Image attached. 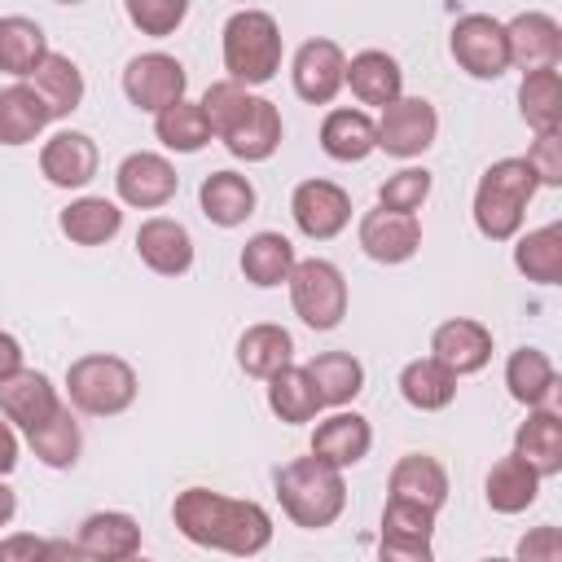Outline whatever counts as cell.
Wrapping results in <instances>:
<instances>
[{
    "mask_svg": "<svg viewBox=\"0 0 562 562\" xmlns=\"http://www.w3.org/2000/svg\"><path fill=\"white\" fill-rule=\"evenodd\" d=\"M171 522L184 540L233 558H255L272 540V518L255 501H237L211 487H184L171 505Z\"/></svg>",
    "mask_w": 562,
    "mask_h": 562,
    "instance_id": "6da1fadb",
    "label": "cell"
},
{
    "mask_svg": "<svg viewBox=\"0 0 562 562\" xmlns=\"http://www.w3.org/2000/svg\"><path fill=\"white\" fill-rule=\"evenodd\" d=\"M198 105H202V114L211 123V136H220L233 158L263 162V158L277 154V145H281V114H277V105L268 97H255L241 83L220 79V83L206 88V97Z\"/></svg>",
    "mask_w": 562,
    "mask_h": 562,
    "instance_id": "7a4b0ae2",
    "label": "cell"
},
{
    "mask_svg": "<svg viewBox=\"0 0 562 562\" xmlns=\"http://www.w3.org/2000/svg\"><path fill=\"white\" fill-rule=\"evenodd\" d=\"M277 496H281V509L290 514V522L316 531V527H329L342 514L347 483H342V470H334L329 461L294 457L290 465L277 470Z\"/></svg>",
    "mask_w": 562,
    "mask_h": 562,
    "instance_id": "3957f363",
    "label": "cell"
},
{
    "mask_svg": "<svg viewBox=\"0 0 562 562\" xmlns=\"http://www.w3.org/2000/svg\"><path fill=\"white\" fill-rule=\"evenodd\" d=\"M536 176L527 167V158H501L483 171L479 189H474V228L487 241H509L522 228V211L536 198Z\"/></svg>",
    "mask_w": 562,
    "mask_h": 562,
    "instance_id": "277c9868",
    "label": "cell"
},
{
    "mask_svg": "<svg viewBox=\"0 0 562 562\" xmlns=\"http://www.w3.org/2000/svg\"><path fill=\"white\" fill-rule=\"evenodd\" d=\"M224 70L233 83L255 88L281 70V31L263 9H237L224 22Z\"/></svg>",
    "mask_w": 562,
    "mask_h": 562,
    "instance_id": "5b68a950",
    "label": "cell"
},
{
    "mask_svg": "<svg viewBox=\"0 0 562 562\" xmlns=\"http://www.w3.org/2000/svg\"><path fill=\"white\" fill-rule=\"evenodd\" d=\"M66 391L79 413L114 417L136 400V369L119 356H79L66 369Z\"/></svg>",
    "mask_w": 562,
    "mask_h": 562,
    "instance_id": "8992f818",
    "label": "cell"
},
{
    "mask_svg": "<svg viewBox=\"0 0 562 562\" xmlns=\"http://www.w3.org/2000/svg\"><path fill=\"white\" fill-rule=\"evenodd\" d=\"M290 303L303 325L334 329L347 316V281L329 259H299L290 272Z\"/></svg>",
    "mask_w": 562,
    "mask_h": 562,
    "instance_id": "52a82bcc",
    "label": "cell"
},
{
    "mask_svg": "<svg viewBox=\"0 0 562 562\" xmlns=\"http://www.w3.org/2000/svg\"><path fill=\"white\" fill-rule=\"evenodd\" d=\"M457 66L474 79H501L509 70V48H505V22H496L492 13H465L452 26L448 40Z\"/></svg>",
    "mask_w": 562,
    "mask_h": 562,
    "instance_id": "ba28073f",
    "label": "cell"
},
{
    "mask_svg": "<svg viewBox=\"0 0 562 562\" xmlns=\"http://www.w3.org/2000/svg\"><path fill=\"white\" fill-rule=\"evenodd\" d=\"M373 127H378V149H386L395 158H417L435 145L439 114L426 97H400L382 110V119Z\"/></svg>",
    "mask_w": 562,
    "mask_h": 562,
    "instance_id": "9c48e42d",
    "label": "cell"
},
{
    "mask_svg": "<svg viewBox=\"0 0 562 562\" xmlns=\"http://www.w3.org/2000/svg\"><path fill=\"white\" fill-rule=\"evenodd\" d=\"M184 83H189L184 66H180L176 57H167V53H140V57H132L127 70H123V92H127V101H132L136 110H149V114H158V110L184 101Z\"/></svg>",
    "mask_w": 562,
    "mask_h": 562,
    "instance_id": "30bf717a",
    "label": "cell"
},
{
    "mask_svg": "<svg viewBox=\"0 0 562 562\" xmlns=\"http://www.w3.org/2000/svg\"><path fill=\"white\" fill-rule=\"evenodd\" d=\"M290 215H294V224H299L303 237L329 241V237H338V233L347 228V220H351V198H347V189L334 184V180H303V184L294 189V198H290Z\"/></svg>",
    "mask_w": 562,
    "mask_h": 562,
    "instance_id": "8fae6325",
    "label": "cell"
},
{
    "mask_svg": "<svg viewBox=\"0 0 562 562\" xmlns=\"http://www.w3.org/2000/svg\"><path fill=\"white\" fill-rule=\"evenodd\" d=\"M176 184H180L176 167H171L162 154H149V149L127 154V158L119 162V171H114L119 198H123L127 206H140V211L167 206V202L176 198Z\"/></svg>",
    "mask_w": 562,
    "mask_h": 562,
    "instance_id": "7c38bea8",
    "label": "cell"
},
{
    "mask_svg": "<svg viewBox=\"0 0 562 562\" xmlns=\"http://www.w3.org/2000/svg\"><path fill=\"white\" fill-rule=\"evenodd\" d=\"M505 48H509V66H518L522 75L549 70L562 57V26L536 9L518 13L514 22H505Z\"/></svg>",
    "mask_w": 562,
    "mask_h": 562,
    "instance_id": "4fadbf2b",
    "label": "cell"
},
{
    "mask_svg": "<svg viewBox=\"0 0 562 562\" xmlns=\"http://www.w3.org/2000/svg\"><path fill=\"white\" fill-rule=\"evenodd\" d=\"M430 360H439L448 373H479L492 360V329L470 321V316H452L430 334Z\"/></svg>",
    "mask_w": 562,
    "mask_h": 562,
    "instance_id": "5bb4252c",
    "label": "cell"
},
{
    "mask_svg": "<svg viewBox=\"0 0 562 562\" xmlns=\"http://www.w3.org/2000/svg\"><path fill=\"white\" fill-rule=\"evenodd\" d=\"M342 75H347V57L334 40H307L294 53V92L312 105H329L342 88Z\"/></svg>",
    "mask_w": 562,
    "mask_h": 562,
    "instance_id": "9a60e30c",
    "label": "cell"
},
{
    "mask_svg": "<svg viewBox=\"0 0 562 562\" xmlns=\"http://www.w3.org/2000/svg\"><path fill=\"white\" fill-rule=\"evenodd\" d=\"M417 246H422L417 215H395V211H382V206L364 211V220H360V250L369 259H378V263H404V259L417 255Z\"/></svg>",
    "mask_w": 562,
    "mask_h": 562,
    "instance_id": "2e32d148",
    "label": "cell"
},
{
    "mask_svg": "<svg viewBox=\"0 0 562 562\" xmlns=\"http://www.w3.org/2000/svg\"><path fill=\"white\" fill-rule=\"evenodd\" d=\"M136 255L145 268H154L158 277H184L193 268V237L180 220L154 215L140 224L136 233Z\"/></svg>",
    "mask_w": 562,
    "mask_h": 562,
    "instance_id": "e0dca14e",
    "label": "cell"
},
{
    "mask_svg": "<svg viewBox=\"0 0 562 562\" xmlns=\"http://www.w3.org/2000/svg\"><path fill=\"white\" fill-rule=\"evenodd\" d=\"M79 553L88 562H127L140 553V527L132 514H119V509H101V514H88L83 527H79Z\"/></svg>",
    "mask_w": 562,
    "mask_h": 562,
    "instance_id": "ac0fdd59",
    "label": "cell"
},
{
    "mask_svg": "<svg viewBox=\"0 0 562 562\" xmlns=\"http://www.w3.org/2000/svg\"><path fill=\"white\" fill-rule=\"evenodd\" d=\"M40 171L57 189H79L97 176V145L88 132H57L40 149Z\"/></svg>",
    "mask_w": 562,
    "mask_h": 562,
    "instance_id": "d6986e66",
    "label": "cell"
},
{
    "mask_svg": "<svg viewBox=\"0 0 562 562\" xmlns=\"http://www.w3.org/2000/svg\"><path fill=\"white\" fill-rule=\"evenodd\" d=\"M57 408H61V400H57L53 382L44 373H35V369H22L18 378L0 382V417L4 422H18L26 435L35 426H44Z\"/></svg>",
    "mask_w": 562,
    "mask_h": 562,
    "instance_id": "ffe728a7",
    "label": "cell"
},
{
    "mask_svg": "<svg viewBox=\"0 0 562 562\" xmlns=\"http://www.w3.org/2000/svg\"><path fill=\"white\" fill-rule=\"evenodd\" d=\"M342 83H351V92H356L360 105H382V110H386L391 101L404 97V70H400V61H395L391 53H382V48L356 53V57L347 61Z\"/></svg>",
    "mask_w": 562,
    "mask_h": 562,
    "instance_id": "44dd1931",
    "label": "cell"
},
{
    "mask_svg": "<svg viewBox=\"0 0 562 562\" xmlns=\"http://www.w3.org/2000/svg\"><path fill=\"white\" fill-rule=\"evenodd\" d=\"M369 443H373V430L360 413H334V417L316 422V430H312V457L329 461L334 470H347V465L364 461Z\"/></svg>",
    "mask_w": 562,
    "mask_h": 562,
    "instance_id": "7402d4cb",
    "label": "cell"
},
{
    "mask_svg": "<svg viewBox=\"0 0 562 562\" xmlns=\"http://www.w3.org/2000/svg\"><path fill=\"white\" fill-rule=\"evenodd\" d=\"M514 457L540 479H553L562 470V417L553 408H531L527 422L514 430Z\"/></svg>",
    "mask_w": 562,
    "mask_h": 562,
    "instance_id": "603a6c76",
    "label": "cell"
},
{
    "mask_svg": "<svg viewBox=\"0 0 562 562\" xmlns=\"http://www.w3.org/2000/svg\"><path fill=\"white\" fill-rule=\"evenodd\" d=\"M391 496L439 514L443 501H448V470H443L435 457H426V452H408V457H400L395 470H391Z\"/></svg>",
    "mask_w": 562,
    "mask_h": 562,
    "instance_id": "cb8c5ba5",
    "label": "cell"
},
{
    "mask_svg": "<svg viewBox=\"0 0 562 562\" xmlns=\"http://www.w3.org/2000/svg\"><path fill=\"white\" fill-rule=\"evenodd\" d=\"M198 206L211 224L220 228H237L250 211H255V184L237 171H211L198 189Z\"/></svg>",
    "mask_w": 562,
    "mask_h": 562,
    "instance_id": "d4e9b609",
    "label": "cell"
},
{
    "mask_svg": "<svg viewBox=\"0 0 562 562\" xmlns=\"http://www.w3.org/2000/svg\"><path fill=\"white\" fill-rule=\"evenodd\" d=\"M321 149L334 162H360L378 149V127L364 110H329L321 123Z\"/></svg>",
    "mask_w": 562,
    "mask_h": 562,
    "instance_id": "484cf974",
    "label": "cell"
},
{
    "mask_svg": "<svg viewBox=\"0 0 562 562\" xmlns=\"http://www.w3.org/2000/svg\"><path fill=\"white\" fill-rule=\"evenodd\" d=\"M53 123L44 97L31 83L0 88V145H26Z\"/></svg>",
    "mask_w": 562,
    "mask_h": 562,
    "instance_id": "4316f807",
    "label": "cell"
},
{
    "mask_svg": "<svg viewBox=\"0 0 562 562\" xmlns=\"http://www.w3.org/2000/svg\"><path fill=\"white\" fill-rule=\"evenodd\" d=\"M303 369H307V378H312L321 404L342 408V404H351V400L364 391V364H360L351 351H321V356H312Z\"/></svg>",
    "mask_w": 562,
    "mask_h": 562,
    "instance_id": "83f0119b",
    "label": "cell"
},
{
    "mask_svg": "<svg viewBox=\"0 0 562 562\" xmlns=\"http://www.w3.org/2000/svg\"><path fill=\"white\" fill-rule=\"evenodd\" d=\"M44 57H48V40H44L40 22H31V18H22V13L0 18V70H4V75L31 79Z\"/></svg>",
    "mask_w": 562,
    "mask_h": 562,
    "instance_id": "f1b7e54d",
    "label": "cell"
},
{
    "mask_svg": "<svg viewBox=\"0 0 562 562\" xmlns=\"http://www.w3.org/2000/svg\"><path fill=\"white\" fill-rule=\"evenodd\" d=\"M290 356H294V338H290V329H281V325H250L241 338H237V364L250 373V378H272V373H281L285 364H290Z\"/></svg>",
    "mask_w": 562,
    "mask_h": 562,
    "instance_id": "f546056e",
    "label": "cell"
},
{
    "mask_svg": "<svg viewBox=\"0 0 562 562\" xmlns=\"http://www.w3.org/2000/svg\"><path fill=\"white\" fill-rule=\"evenodd\" d=\"M505 386H509V395H514L518 404L544 408V400H549L553 386H558V369H553V360H549L540 347H518V351L509 356V364H505Z\"/></svg>",
    "mask_w": 562,
    "mask_h": 562,
    "instance_id": "4dcf8cb0",
    "label": "cell"
},
{
    "mask_svg": "<svg viewBox=\"0 0 562 562\" xmlns=\"http://www.w3.org/2000/svg\"><path fill=\"white\" fill-rule=\"evenodd\" d=\"M294 263H299V259H294V246H290V237H281V233H255V237L241 246V272H246V281L259 285V290L290 281Z\"/></svg>",
    "mask_w": 562,
    "mask_h": 562,
    "instance_id": "1f68e13d",
    "label": "cell"
},
{
    "mask_svg": "<svg viewBox=\"0 0 562 562\" xmlns=\"http://www.w3.org/2000/svg\"><path fill=\"white\" fill-rule=\"evenodd\" d=\"M31 88L44 97V105H48L53 119H66V114L79 110V101H83V75H79V66H75L70 57H61V53H48V57L35 66Z\"/></svg>",
    "mask_w": 562,
    "mask_h": 562,
    "instance_id": "d6a6232c",
    "label": "cell"
},
{
    "mask_svg": "<svg viewBox=\"0 0 562 562\" xmlns=\"http://www.w3.org/2000/svg\"><path fill=\"white\" fill-rule=\"evenodd\" d=\"M57 224L75 246H101L123 228V211L110 198H79L57 215Z\"/></svg>",
    "mask_w": 562,
    "mask_h": 562,
    "instance_id": "836d02e7",
    "label": "cell"
},
{
    "mask_svg": "<svg viewBox=\"0 0 562 562\" xmlns=\"http://www.w3.org/2000/svg\"><path fill=\"white\" fill-rule=\"evenodd\" d=\"M536 492H540V474L522 465L514 452L487 470V505L496 514H522L527 505H536Z\"/></svg>",
    "mask_w": 562,
    "mask_h": 562,
    "instance_id": "e575fe53",
    "label": "cell"
},
{
    "mask_svg": "<svg viewBox=\"0 0 562 562\" xmlns=\"http://www.w3.org/2000/svg\"><path fill=\"white\" fill-rule=\"evenodd\" d=\"M400 395L422 408V413H435V408H448L452 395H457V373H448L439 360H408L400 369Z\"/></svg>",
    "mask_w": 562,
    "mask_h": 562,
    "instance_id": "d590c367",
    "label": "cell"
},
{
    "mask_svg": "<svg viewBox=\"0 0 562 562\" xmlns=\"http://www.w3.org/2000/svg\"><path fill=\"white\" fill-rule=\"evenodd\" d=\"M268 408H272L281 422L299 426V422H312L325 404H321V395H316V386H312L307 369L285 364L281 373H272V378H268Z\"/></svg>",
    "mask_w": 562,
    "mask_h": 562,
    "instance_id": "8d00e7d4",
    "label": "cell"
},
{
    "mask_svg": "<svg viewBox=\"0 0 562 562\" xmlns=\"http://www.w3.org/2000/svg\"><path fill=\"white\" fill-rule=\"evenodd\" d=\"M518 110H522L527 127H536V136L558 132V119H562V79H558V66L522 75Z\"/></svg>",
    "mask_w": 562,
    "mask_h": 562,
    "instance_id": "74e56055",
    "label": "cell"
},
{
    "mask_svg": "<svg viewBox=\"0 0 562 562\" xmlns=\"http://www.w3.org/2000/svg\"><path fill=\"white\" fill-rule=\"evenodd\" d=\"M514 268H518L527 281L558 285V281H562V228H558V224H544V228L518 237V246H514Z\"/></svg>",
    "mask_w": 562,
    "mask_h": 562,
    "instance_id": "f35d334b",
    "label": "cell"
},
{
    "mask_svg": "<svg viewBox=\"0 0 562 562\" xmlns=\"http://www.w3.org/2000/svg\"><path fill=\"white\" fill-rule=\"evenodd\" d=\"M154 132L176 154H198L211 140V123H206V114H202L198 101H176V105L158 110L154 114Z\"/></svg>",
    "mask_w": 562,
    "mask_h": 562,
    "instance_id": "ab89813d",
    "label": "cell"
},
{
    "mask_svg": "<svg viewBox=\"0 0 562 562\" xmlns=\"http://www.w3.org/2000/svg\"><path fill=\"white\" fill-rule=\"evenodd\" d=\"M26 443H31V452L44 461V465H53V470H66V465H75L79 461V422H75V413L61 404L44 426H35L31 435H26Z\"/></svg>",
    "mask_w": 562,
    "mask_h": 562,
    "instance_id": "60d3db41",
    "label": "cell"
},
{
    "mask_svg": "<svg viewBox=\"0 0 562 562\" xmlns=\"http://www.w3.org/2000/svg\"><path fill=\"white\" fill-rule=\"evenodd\" d=\"M426 198H430V171L426 167H404V171L386 176L378 189V206L395 211V215H413Z\"/></svg>",
    "mask_w": 562,
    "mask_h": 562,
    "instance_id": "b9f144b4",
    "label": "cell"
},
{
    "mask_svg": "<svg viewBox=\"0 0 562 562\" xmlns=\"http://www.w3.org/2000/svg\"><path fill=\"white\" fill-rule=\"evenodd\" d=\"M382 536H391V540H426L430 544V536H435V514L430 509H422V505H408V501H386V509H382Z\"/></svg>",
    "mask_w": 562,
    "mask_h": 562,
    "instance_id": "7bdbcfd3",
    "label": "cell"
},
{
    "mask_svg": "<svg viewBox=\"0 0 562 562\" xmlns=\"http://www.w3.org/2000/svg\"><path fill=\"white\" fill-rule=\"evenodd\" d=\"M184 13H189L184 0H127V18L145 35H171L184 22Z\"/></svg>",
    "mask_w": 562,
    "mask_h": 562,
    "instance_id": "ee69618b",
    "label": "cell"
},
{
    "mask_svg": "<svg viewBox=\"0 0 562 562\" xmlns=\"http://www.w3.org/2000/svg\"><path fill=\"white\" fill-rule=\"evenodd\" d=\"M527 167L536 176V184H562V136H536V145L527 149Z\"/></svg>",
    "mask_w": 562,
    "mask_h": 562,
    "instance_id": "f6af8a7d",
    "label": "cell"
},
{
    "mask_svg": "<svg viewBox=\"0 0 562 562\" xmlns=\"http://www.w3.org/2000/svg\"><path fill=\"white\" fill-rule=\"evenodd\" d=\"M514 562H562V536L558 527H531L522 540H518V553Z\"/></svg>",
    "mask_w": 562,
    "mask_h": 562,
    "instance_id": "bcb514c9",
    "label": "cell"
},
{
    "mask_svg": "<svg viewBox=\"0 0 562 562\" xmlns=\"http://www.w3.org/2000/svg\"><path fill=\"white\" fill-rule=\"evenodd\" d=\"M378 562H435V558H430L426 540H391V536H382Z\"/></svg>",
    "mask_w": 562,
    "mask_h": 562,
    "instance_id": "7dc6e473",
    "label": "cell"
},
{
    "mask_svg": "<svg viewBox=\"0 0 562 562\" xmlns=\"http://www.w3.org/2000/svg\"><path fill=\"white\" fill-rule=\"evenodd\" d=\"M40 553H44V540L40 536L18 531V536H4L0 540V562H40Z\"/></svg>",
    "mask_w": 562,
    "mask_h": 562,
    "instance_id": "c3c4849f",
    "label": "cell"
},
{
    "mask_svg": "<svg viewBox=\"0 0 562 562\" xmlns=\"http://www.w3.org/2000/svg\"><path fill=\"white\" fill-rule=\"evenodd\" d=\"M18 373H22V347H18L13 334L0 329V382H9V378H18Z\"/></svg>",
    "mask_w": 562,
    "mask_h": 562,
    "instance_id": "681fc988",
    "label": "cell"
},
{
    "mask_svg": "<svg viewBox=\"0 0 562 562\" xmlns=\"http://www.w3.org/2000/svg\"><path fill=\"white\" fill-rule=\"evenodd\" d=\"M40 562H88V558H83L79 544H70V540H44Z\"/></svg>",
    "mask_w": 562,
    "mask_h": 562,
    "instance_id": "f907efd6",
    "label": "cell"
},
{
    "mask_svg": "<svg viewBox=\"0 0 562 562\" xmlns=\"http://www.w3.org/2000/svg\"><path fill=\"white\" fill-rule=\"evenodd\" d=\"M18 465V435H13V426L0 417V474H9Z\"/></svg>",
    "mask_w": 562,
    "mask_h": 562,
    "instance_id": "816d5d0a",
    "label": "cell"
},
{
    "mask_svg": "<svg viewBox=\"0 0 562 562\" xmlns=\"http://www.w3.org/2000/svg\"><path fill=\"white\" fill-rule=\"evenodd\" d=\"M13 509H18V496H13V492H9L4 483H0V527H4L9 518H13Z\"/></svg>",
    "mask_w": 562,
    "mask_h": 562,
    "instance_id": "f5cc1de1",
    "label": "cell"
},
{
    "mask_svg": "<svg viewBox=\"0 0 562 562\" xmlns=\"http://www.w3.org/2000/svg\"><path fill=\"white\" fill-rule=\"evenodd\" d=\"M483 562H509V558H483Z\"/></svg>",
    "mask_w": 562,
    "mask_h": 562,
    "instance_id": "db71d44e",
    "label": "cell"
},
{
    "mask_svg": "<svg viewBox=\"0 0 562 562\" xmlns=\"http://www.w3.org/2000/svg\"><path fill=\"white\" fill-rule=\"evenodd\" d=\"M127 562H149V558H140V553H136V558H127Z\"/></svg>",
    "mask_w": 562,
    "mask_h": 562,
    "instance_id": "11a10c76",
    "label": "cell"
}]
</instances>
